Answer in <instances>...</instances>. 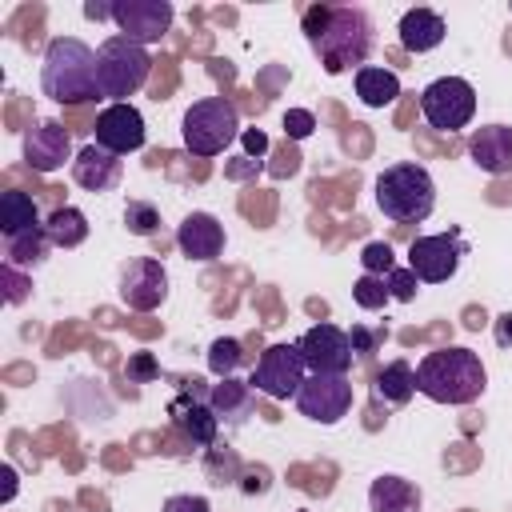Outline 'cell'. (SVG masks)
Wrapping results in <instances>:
<instances>
[{
	"label": "cell",
	"mask_w": 512,
	"mask_h": 512,
	"mask_svg": "<svg viewBox=\"0 0 512 512\" xmlns=\"http://www.w3.org/2000/svg\"><path fill=\"white\" fill-rule=\"evenodd\" d=\"M124 224L132 236H156L160 232V212L148 200H128L124 204Z\"/></svg>",
	"instance_id": "obj_30"
},
{
	"label": "cell",
	"mask_w": 512,
	"mask_h": 512,
	"mask_svg": "<svg viewBox=\"0 0 512 512\" xmlns=\"http://www.w3.org/2000/svg\"><path fill=\"white\" fill-rule=\"evenodd\" d=\"M308 372H336V376H348L352 360H356V348H352V336L336 324H316L308 328L300 340H296Z\"/></svg>",
	"instance_id": "obj_11"
},
{
	"label": "cell",
	"mask_w": 512,
	"mask_h": 512,
	"mask_svg": "<svg viewBox=\"0 0 512 512\" xmlns=\"http://www.w3.org/2000/svg\"><path fill=\"white\" fill-rule=\"evenodd\" d=\"M420 112L436 132H456L476 116V88L464 76H440L420 92Z\"/></svg>",
	"instance_id": "obj_8"
},
{
	"label": "cell",
	"mask_w": 512,
	"mask_h": 512,
	"mask_svg": "<svg viewBox=\"0 0 512 512\" xmlns=\"http://www.w3.org/2000/svg\"><path fill=\"white\" fill-rule=\"evenodd\" d=\"M84 16H88V20H104V16H112V4H96V0H88V4H84Z\"/></svg>",
	"instance_id": "obj_45"
},
{
	"label": "cell",
	"mask_w": 512,
	"mask_h": 512,
	"mask_svg": "<svg viewBox=\"0 0 512 512\" xmlns=\"http://www.w3.org/2000/svg\"><path fill=\"white\" fill-rule=\"evenodd\" d=\"M240 140H244L248 156H256V160H260V156L268 152V136H264L260 128H244V132H240Z\"/></svg>",
	"instance_id": "obj_40"
},
{
	"label": "cell",
	"mask_w": 512,
	"mask_h": 512,
	"mask_svg": "<svg viewBox=\"0 0 512 512\" xmlns=\"http://www.w3.org/2000/svg\"><path fill=\"white\" fill-rule=\"evenodd\" d=\"M120 172H124V160L100 144H84L72 160V180L88 192H108L120 184Z\"/></svg>",
	"instance_id": "obj_19"
},
{
	"label": "cell",
	"mask_w": 512,
	"mask_h": 512,
	"mask_svg": "<svg viewBox=\"0 0 512 512\" xmlns=\"http://www.w3.org/2000/svg\"><path fill=\"white\" fill-rule=\"evenodd\" d=\"M352 380L348 376H336V372H308L300 392H296V408L300 416L316 420V424H336L352 412Z\"/></svg>",
	"instance_id": "obj_9"
},
{
	"label": "cell",
	"mask_w": 512,
	"mask_h": 512,
	"mask_svg": "<svg viewBox=\"0 0 512 512\" xmlns=\"http://www.w3.org/2000/svg\"><path fill=\"white\" fill-rule=\"evenodd\" d=\"M248 356H244V344L240 340H232V336H216L212 344H208V368L224 380V376H232L240 364H244Z\"/></svg>",
	"instance_id": "obj_28"
},
{
	"label": "cell",
	"mask_w": 512,
	"mask_h": 512,
	"mask_svg": "<svg viewBox=\"0 0 512 512\" xmlns=\"http://www.w3.org/2000/svg\"><path fill=\"white\" fill-rule=\"evenodd\" d=\"M92 132H96V144L108 148V152H116V156L144 148V116L128 100L100 108L96 120H92Z\"/></svg>",
	"instance_id": "obj_15"
},
{
	"label": "cell",
	"mask_w": 512,
	"mask_h": 512,
	"mask_svg": "<svg viewBox=\"0 0 512 512\" xmlns=\"http://www.w3.org/2000/svg\"><path fill=\"white\" fill-rule=\"evenodd\" d=\"M208 408H212L224 424H244V420L256 412V392H252L248 380L224 376L220 384L208 388Z\"/></svg>",
	"instance_id": "obj_20"
},
{
	"label": "cell",
	"mask_w": 512,
	"mask_h": 512,
	"mask_svg": "<svg viewBox=\"0 0 512 512\" xmlns=\"http://www.w3.org/2000/svg\"><path fill=\"white\" fill-rule=\"evenodd\" d=\"M300 160H304V156H300V148H296L292 140H284V144L276 148V160H272V168H268V172H272V176H292V172L300 168Z\"/></svg>",
	"instance_id": "obj_35"
},
{
	"label": "cell",
	"mask_w": 512,
	"mask_h": 512,
	"mask_svg": "<svg viewBox=\"0 0 512 512\" xmlns=\"http://www.w3.org/2000/svg\"><path fill=\"white\" fill-rule=\"evenodd\" d=\"M156 60L148 56V44L132 40V36H108L96 48V84H100V100L124 104V96L140 92L152 76Z\"/></svg>",
	"instance_id": "obj_5"
},
{
	"label": "cell",
	"mask_w": 512,
	"mask_h": 512,
	"mask_svg": "<svg viewBox=\"0 0 512 512\" xmlns=\"http://www.w3.org/2000/svg\"><path fill=\"white\" fill-rule=\"evenodd\" d=\"M496 344H500V348L512 344V312H504V316L496 320Z\"/></svg>",
	"instance_id": "obj_44"
},
{
	"label": "cell",
	"mask_w": 512,
	"mask_h": 512,
	"mask_svg": "<svg viewBox=\"0 0 512 512\" xmlns=\"http://www.w3.org/2000/svg\"><path fill=\"white\" fill-rule=\"evenodd\" d=\"M356 96H360V104H368V108H388V104L400 96V80H396V72H388V68L364 64V68H356Z\"/></svg>",
	"instance_id": "obj_25"
},
{
	"label": "cell",
	"mask_w": 512,
	"mask_h": 512,
	"mask_svg": "<svg viewBox=\"0 0 512 512\" xmlns=\"http://www.w3.org/2000/svg\"><path fill=\"white\" fill-rule=\"evenodd\" d=\"M488 384V372L472 348L440 344L416 364V392L436 404H472Z\"/></svg>",
	"instance_id": "obj_3"
},
{
	"label": "cell",
	"mask_w": 512,
	"mask_h": 512,
	"mask_svg": "<svg viewBox=\"0 0 512 512\" xmlns=\"http://www.w3.org/2000/svg\"><path fill=\"white\" fill-rule=\"evenodd\" d=\"M416 392V368L408 360H392L376 372V396H384L388 404H408Z\"/></svg>",
	"instance_id": "obj_26"
},
{
	"label": "cell",
	"mask_w": 512,
	"mask_h": 512,
	"mask_svg": "<svg viewBox=\"0 0 512 512\" xmlns=\"http://www.w3.org/2000/svg\"><path fill=\"white\" fill-rule=\"evenodd\" d=\"M180 384H184V396H176L168 404V416H172V424L184 432V440L192 448H212L216 432H220V416L204 400H196V384H204V380L192 376V380H180Z\"/></svg>",
	"instance_id": "obj_14"
},
{
	"label": "cell",
	"mask_w": 512,
	"mask_h": 512,
	"mask_svg": "<svg viewBox=\"0 0 512 512\" xmlns=\"http://www.w3.org/2000/svg\"><path fill=\"white\" fill-rule=\"evenodd\" d=\"M468 156L488 176H508L512 172V128L508 124H484V128H476L468 136Z\"/></svg>",
	"instance_id": "obj_18"
},
{
	"label": "cell",
	"mask_w": 512,
	"mask_h": 512,
	"mask_svg": "<svg viewBox=\"0 0 512 512\" xmlns=\"http://www.w3.org/2000/svg\"><path fill=\"white\" fill-rule=\"evenodd\" d=\"M44 232L52 240V248H76L88 240V216L72 204H56L48 216H44Z\"/></svg>",
	"instance_id": "obj_24"
},
{
	"label": "cell",
	"mask_w": 512,
	"mask_h": 512,
	"mask_svg": "<svg viewBox=\"0 0 512 512\" xmlns=\"http://www.w3.org/2000/svg\"><path fill=\"white\" fill-rule=\"evenodd\" d=\"M204 472H208V480H212V484H232V480H236V472H240V460H236V452H232V448L212 444V448H208V456H204Z\"/></svg>",
	"instance_id": "obj_29"
},
{
	"label": "cell",
	"mask_w": 512,
	"mask_h": 512,
	"mask_svg": "<svg viewBox=\"0 0 512 512\" xmlns=\"http://www.w3.org/2000/svg\"><path fill=\"white\" fill-rule=\"evenodd\" d=\"M444 16L432 12V8H408L400 16V44L408 52H432L440 40H444Z\"/></svg>",
	"instance_id": "obj_21"
},
{
	"label": "cell",
	"mask_w": 512,
	"mask_h": 512,
	"mask_svg": "<svg viewBox=\"0 0 512 512\" xmlns=\"http://www.w3.org/2000/svg\"><path fill=\"white\" fill-rule=\"evenodd\" d=\"M40 224L44 220H40V200L36 196H28L24 188H8L0 196V232H4V240L24 236V232H32Z\"/></svg>",
	"instance_id": "obj_23"
},
{
	"label": "cell",
	"mask_w": 512,
	"mask_h": 512,
	"mask_svg": "<svg viewBox=\"0 0 512 512\" xmlns=\"http://www.w3.org/2000/svg\"><path fill=\"white\" fill-rule=\"evenodd\" d=\"M304 376H308V364H304L296 344H268L260 352V360L252 364L248 384H252L256 396H268V400H288L292 396L296 400Z\"/></svg>",
	"instance_id": "obj_7"
},
{
	"label": "cell",
	"mask_w": 512,
	"mask_h": 512,
	"mask_svg": "<svg viewBox=\"0 0 512 512\" xmlns=\"http://www.w3.org/2000/svg\"><path fill=\"white\" fill-rule=\"evenodd\" d=\"M4 280H8V292H4V296H8V304H20V300L28 296V284H24V276H20L12 264H4Z\"/></svg>",
	"instance_id": "obj_39"
},
{
	"label": "cell",
	"mask_w": 512,
	"mask_h": 512,
	"mask_svg": "<svg viewBox=\"0 0 512 512\" xmlns=\"http://www.w3.org/2000/svg\"><path fill=\"white\" fill-rule=\"evenodd\" d=\"M312 128H316V116H312V112H304V108H288V112H284V140L296 144V140H304Z\"/></svg>",
	"instance_id": "obj_34"
},
{
	"label": "cell",
	"mask_w": 512,
	"mask_h": 512,
	"mask_svg": "<svg viewBox=\"0 0 512 512\" xmlns=\"http://www.w3.org/2000/svg\"><path fill=\"white\" fill-rule=\"evenodd\" d=\"M40 88L64 108H84L100 100L96 84V52L76 40V36H56L44 48V68H40Z\"/></svg>",
	"instance_id": "obj_2"
},
{
	"label": "cell",
	"mask_w": 512,
	"mask_h": 512,
	"mask_svg": "<svg viewBox=\"0 0 512 512\" xmlns=\"http://www.w3.org/2000/svg\"><path fill=\"white\" fill-rule=\"evenodd\" d=\"M360 264H364V272H372V276H388V272L396 268L392 244H388V240H372V244H364V252H360Z\"/></svg>",
	"instance_id": "obj_32"
},
{
	"label": "cell",
	"mask_w": 512,
	"mask_h": 512,
	"mask_svg": "<svg viewBox=\"0 0 512 512\" xmlns=\"http://www.w3.org/2000/svg\"><path fill=\"white\" fill-rule=\"evenodd\" d=\"M348 336H352V348H356V356H372V352L380 348V340H384V332H368V328H360V324H356Z\"/></svg>",
	"instance_id": "obj_36"
},
{
	"label": "cell",
	"mask_w": 512,
	"mask_h": 512,
	"mask_svg": "<svg viewBox=\"0 0 512 512\" xmlns=\"http://www.w3.org/2000/svg\"><path fill=\"white\" fill-rule=\"evenodd\" d=\"M368 508L372 512H420V488L404 476H376L368 488Z\"/></svg>",
	"instance_id": "obj_22"
},
{
	"label": "cell",
	"mask_w": 512,
	"mask_h": 512,
	"mask_svg": "<svg viewBox=\"0 0 512 512\" xmlns=\"http://www.w3.org/2000/svg\"><path fill=\"white\" fill-rule=\"evenodd\" d=\"M384 284H388V296H392V300H412V296L420 292V280H416L412 268H392V272L384 276Z\"/></svg>",
	"instance_id": "obj_33"
},
{
	"label": "cell",
	"mask_w": 512,
	"mask_h": 512,
	"mask_svg": "<svg viewBox=\"0 0 512 512\" xmlns=\"http://www.w3.org/2000/svg\"><path fill=\"white\" fill-rule=\"evenodd\" d=\"M164 512H208V500L204 496H168L164 500Z\"/></svg>",
	"instance_id": "obj_37"
},
{
	"label": "cell",
	"mask_w": 512,
	"mask_h": 512,
	"mask_svg": "<svg viewBox=\"0 0 512 512\" xmlns=\"http://www.w3.org/2000/svg\"><path fill=\"white\" fill-rule=\"evenodd\" d=\"M464 240H460V228L452 232H436V236H416L408 244V268L416 272L420 284H444L456 276L460 268V256H464Z\"/></svg>",
	"instance_id": "obj_10"
},
{
	"label": "cell",
	"mask_w": 512,
	"mask_h": 512,
	"mask_svg": "<svg viewBox=\"0 0 512 512\" xmlns=\"http://www.w3.org/2000/svg\"><path fill=\"white\" fill-rule=\"evenodd\" d=\"M260 164L252 160V156H240V160H232V164H224V176L228 180H244V176H252Z\"/></svg>",
	"instance_id": "obj_41"
},
{
	"label": "cell",
	"mask_w": 512,
	"mask_h": 512,
	"mask_svg": "<svg viewBox=\"0 0 512 512\" xmlns=\"http://www.w3.org/2000/svg\"><path fill=\"white\" fill-rule=\"evenodd\" d=\"M464 324H468V328H472V332H480V328H484V324H488V320H484V312H476V308H472V312H468V320H464Z\"/></svg>",
	"instance_id": "obj_46"
},
{
	"label": "cell",
	"mask_w": 512,
	"mask_h": 512,
	"mask_svg": "<svg viewBox=\"0 0 512 512\" xmlns=\"http://www.w3.org/2000/svg\"><path fill=\"white\" fill-rule=\"evenodd\" d=\"M164 296H168V272H164L160 260L140 256V260H132V264L120 272V300H124L128 308L152 312V308L164 304Z\"/></svg>",
	"instance_id": "obj_16"
},
{
	"label": "cell",
	"mask_w": 512,
	"mask_h": 512,
	"mask_svg": "<svg viewBox=\"0 0 512 512\" xmlns=\"http://www.w3.org/2000/svg\"><path fill=\"white\" fill-rule=\"evenodd\" d=\"M300 512H308V508H300Z\"/></svg>",
	"instance_id": "obj_47"
},
{
	"label": "cell",
	"mask_w": 512,
	"mask_h": 512,
	"mask_svg": "<svg viewBox=\"0 0 512 512\" xmlns=\"http://www.w3.org/2000/svg\"><path fill=\"white\" fill-rule=\"evenodd\" d=\"M352 300H356L364 312H376V308H384L392 296H388V284H384V276H372V272H364V276L352 284Z\"/></svg>",
	"instance_id": "obj_31"
},
{
	"label": "cell",
	"mask_w": 512,
	"mask_h": 512,
	"mask_svg": "<svg viewBox=\"0 0 512 512\" xmlns=\"http://www.w3.org/2000/svg\"><path fill=\"white\" fill-rule=\"evenodd\" d=\"M180 136H184V148H188L192 156H200V160L220 156V152L240 136L236 104H232L228 96H204V100H196V104L184 112Z\"/></svg>",
	"instance_id": "obj_6"
},
{
	"label": "cell",
	"mask_w": 512,
	"mask_h": 512,
	"mask_svg": "<svg viewBox=\"0 0 512 512\" xmlns=\"http://www.w3.org/2000/svg\"><path fill=\"white\" fill-rule=\"evenodd\" d=\"M156 372H160V368H156V360H152L148 352H136V356L128 360V376H132V380H152Z\"/></svg>",
	"instance_id": "obj_38"
},
{
	"label": "cell",
	"mask_w": 512,
	"mask_h": 512,
	"mask_svg": "<svg viewBox=\"0 0 512 512\" xmlns=\"http://www.w3.org/2000/svg\"><path fill=\"white\" fill-rule=\"evenodd\" d=\"M264 488H268V468H248L244 492H264Z\"/></svg>",
	"instance_id": "obj_42"
},
{
	"label": "cell",
	"mask_w": 512,
	"mask_h": 512,
	"mask_svg": "<svg viewBox=\"0 0 512 512\" xmlns=\"http://www.w3.org/2000/svg\"><path fill=\"white\" fill-rule=\"evenodd\" d=\"M0 480H4V492H0V500L8 504V500L16 496V468H12V464H4V468H0Z\"/></svg>",
	"instance_id": "obj_43"
},
{
	"label": "cell",
	"mask_w": 512,
	"mask_h": 512,
	"mask_svg": "<svg viewBox=\"0 0 512 512\" xmlns=\"http://www.w3.org/2000/svg\"><path fill=\"white\" fill-rule=\"evenodd\" d=\"M304 32L324 64L328 76H340L344 68H364L372 52V16L356 4H316L304 12Z\"/></svg>",
	"instance_id": "obj_1"
},
{
	"label": "cell",
	"mask_w": 512,
	"mask_h": 512,
	"mask_svg": "<svg viewBox=\"0 0 512 512\" xmlns=\"http://www.w3.org/2000/svg\"><path fill=\"white\" fill-rule=\"evenodd\" d=\"M72 156V132L60 120H36L24 128V168L32 172H56Z\"/></svg>",
	"instance_id": "obj_13"
},
{
	"label": "cell",
	"mask_w": 512,
	"mask_h": 512,
	"mask_svg": "<svg viewBox=\"0 0 512 512\" xmlns=\"http://www.w3.org/2000/svg\"><path fill=\"white\" fill-rule=\"evenodd\" d=\"M376 208L392 224H416L436 208V184L424 164L400 160L376 176Z\"/></svg>",
	"instance_id": "obj_4"
},
{
	"label": "cell",
	"mask_w": 512,
	"mask_h": 512,
	"mask_svg": "<svg viewBox=\"0 0 512 512\" xmlns=\"http://www.w3.org/2000/svg\"><path fill=\"white\" fill-rule=\"evenodd\" d=\"M48 248H52V240H48V232H44V224H40V228H32V232L8 240V260H4V264H12V268H36V264L48 256Z\"/></svg>",
	"instance_id": "obj_27"
},
{
	"label": "cell",
	"mask_w": 512,
	"mask_h": 512,
	"mask_svg": "<svg viewBox=\"0 0 512 512\" xmlns=\"http://www.w3.org/2000/svg\"><path fill=\"white\" fill-rule=\"evenodd\" d=\"M172 4L168 0H116L112 4V20L120 28V36H132L140 44H156L168 36L172 28Z\"/></svg>",
	"instance_id": "obj_12"
},
{
	"label": "cell",
	"mask_w": 512,
	"mask_h": 512,
	"mask_svg": "<svg viewBox=\"0 0 512 512\" xmlns=\"http://www.w3.org/2000/svg\"><path fill=\"white\" fill-rule=\"evenodd\" d=\"M176 248L188 260H216L224 252V224L212 212H188L176 228Z\"/></svg>",
	"instance_id": "obj_17"
}]
</instances>
